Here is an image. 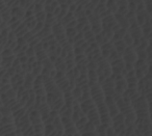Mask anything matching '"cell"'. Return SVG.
<instances>
[{
	"label": "cell",
	"instance_id": "5",
	"mask_svg": "<svg viewBox=\"0 0 152 136\" xmlns=\"http://www.w3.org/2000/svg\"><path fill=\"white\" fill-rule=\"evenodd\" d=\"M126 45L124 44V42H123L122 40L118 41V42H115L114 43V49L117 51V52L119 53V54L122 55V53L124 52V50L126 49Z\"/></svg>",
	"mask_w": 152,
	"mask_h": 136
},
{
	"label": "cell",
	"instance_id": "20",
	"mask_svg": "<svg viewBox=\"0 0 152 136\" xmlns=\"http://www.w3.org/2000/svg\"><path fill=\"white\" fill-rule=\"evenodd\" d=\"M0 33H1V29H0Z\"/></svg>",
	"mask_w": 152,
	"mask_h": 136
},
{
	"label": "cell",
	"instance_id": "14",
	"mask_svg": "<svg viewBox=\"0 0 152 136\" xmlns=\"http://www.w3.org/2000/svg\"><path fill=\"white\" fill-rule=\"evenodd\" d=\"M1 57L2 58H7V57H11V56H13L14 55V53H13V50H11V49H9V48H4L2 50V52H1Z\"/></svg>",
	"mask_w": 152,
	"mask_h": 136
},
{
	"label": "cell",
	"instance_id": "4",
	"mask_svg": "<svg viewBox=\"0 0 152 136\" xmlns=\"http://www.w3.org/2000/svg\"><path fill=\"white\" fill-rule=\"evenodd\" d=\"M96 109H97L99 115L108 114V106L104 102H101V103H99V104L96 105Z\"/></svg>",
	"mask_w": 152,
	"mask_h": 136
},
{
	"label": "cell",
	"instance_id": "3",
	"mask_svg": "<svg viewBox=\"0 0 152 136\" xmlns=\"http://www.w3.org/2000/svg\"><path fill=\"white\" fill-rule=\"evenodd\" d=\"M87 117H88V119H89V121L93 123L96 127L101 125V124H100V115L96 108L91 109V110L87 113Z\"/></svg>",
	"mask_w": 152,
	"mask_h": 136
},
{
	"label": "cell",
	"instance_id": "8",
	"mask_svg": "<svg viewBox=\"0 0 152 136\" xmlns=\"http://www.w3.org/2000/svg\"><path fill=\"white\" fill-rule=\"evenodd\" d=\"M71 95H72V97H73V99H75V100L78 101V100H80V98H81L83 90H81L80 87H77V86H75V87L71 90Z\"/></svg>",
	"mask_w": 152,
	"mask_h": 136
},
{
	"label": "cell",
	"instance_id": "7",
	"mask_svg": "<svg viewBox=\"0 0 152 136\" xmlns=\"http://www.w3.org/2000/svg\"><path fill=\"white\" fill-rule=\"evenodd\" d=\"M96 126L94 125L93 123H91V121H88L87 124H86L85 126H83V130H81L79 133L83 134V133H87V132H95L96 131Z\"/></svg>",
	"mask_w": 152,
	"mask_h": 136
},
{
	"label": "cell",
	"instance_id": "17",
	"mask_svg": "<svg viewBox=\"0 0 152 136\" xmlns=\"http://www.w3.org/2000/svg\"><path fill=\"white\" fill-rule=\"evenodd\" d=\"M79 119H80V114H79V112L73 111V113H72V115H71V121H72V123L75 124L76 121H78Z\"/></svg>",
	"mask_w": 152,
	"mask_h": 136
},
{
	"label": "cell",
	"instance_id": "12",
	"mask_svg": "<svg viewBox=\"0 0 152 136\" xmlns=\"http://www.w3.org/2000/svg\"><path fill=\"white\" fill-rule=\"evenodd\" d=\"M86 68L88 71H96L98 69V63L96 61H88Z\"/></svg>",
	"mask_w": 152,
	"mask_h": 136
},
{
	"label": "cell",
	"instance_id": "1",
	"mask_svg": "<svg viewBox=\"0 0 152 136\" xmlns=\"http://www.w3.org/2000/svg\"><path fill=\"white\" fill-rule=\"evenodd\" d=\"M122 59L125 61V63L133 65L137 59V53H135L134 49H133L132 47H126L124 52L122 53Z\"/></svg>",
	"mask_w": 152,
	"mask_h": 136
},
{
	"label": "cell",
	"instance_id": "13",
	"mask_svg": "<svg viewBox=\"0 0 152 136\" xmlns=\"http://www.w3.org/2000/svg\"><path fill=\"white\" fill-rule=\"evenodd\" d=\"M5 95H7V97L10 99V100H11V99H16L17 98V90H16L15 88L12 87L5 92Z\"/></svg>",
	"mask_w": 152,
	"mask_h": 136
},
{
	"label": "cell",
	"instance_id": "2",
	"mask_svg": "<svg viewBox=\"0 0 152 136\" xmlns=\"http://www.w3.org/2000/svg\"><path fill=\"white\" fill-rule=\"evenodd\" d=\"M128 33L133 38V40H140L143 38V32H142V27L139 26L137 23L130 24L128 28Z\"/></svg>",
	"mask_w": 152,
	"mask_h": 136
},
{
	"label": "cell",
	"instance_id": "9",
	"mask_svg": "<svg viewBox=\"0 0 152 136\" xmlns=\"http://www.w3.org/2000/svg\"><path fill=\"white\" fill-rule=\"evenodd\" d=\"M103 28H102L101 23L100 24H94V25H91V31L94 33V36H97V34L101 33Z\"/></svg>",
	"mask_w": 152,
	"mask_h": 136
},
{
	"label": "cell",
	"instance_id": "11",
	"mask_svg": "<svg viewBox=\"0 0 152 136\" xmlns=\"http://www.w3.org/2000/svg\"><path fill=\"white\" fill-rule=\"evenodd\" d=\"M0 113H1V115H2V116H10V115H13L12 110L7 106L0 107Z\"/></svg>",
	"mask_w": 152,
	"mask_h": 136
},
{
	"label": "cell",
	"instance_id": "6",
	"mask_svg": "<svg viewBox=\"0 0 152 136\" xmlns=\"http://www.w3.org/2000/svg\"><path fill=\"white\" fill-rule=\"evenodd\" d=\"M125 65H126V63H125V61L122 59V57L117 59V60L113 61V63H110V67L112 68H117V69H120V70H122V71H124Z\"/></svg>",
	"mask_w": 152,
	"mask_h": 136
},
{
	"label": "cell",
	"instance_id": "18",
	"mask_svg": "<svg viewBox=\"0 0 152 136\" xmlns=\"http://www.w3.org/2000/svg\"><path fill=\"white\" fill-rule=\"evenodd\" d=\"M81 136H98V135L95 131V132H87V133H83Z\"/></svg>",
	"mask_w": 152,
	"mask_h": 136
},
{
	"label": "cell",
	"instance_id": "10",
	"mask_svg": "<svg viewBox=\"0 0 152 136\" xmlns=\"http://www.w3.org/2000/svg\"><path fill=\"white\" fill-rule=\"evenodd\" d=\"M122 41L124 42V44L126 45L127 47H131L132 46V43H133V38L130 36V34L127 32L126 34H125L124 36H123V39H122Z\"/></svg>",
	"mask_w": 152,
	"mask_h": 136
},
{
	"label": "cell",
	"instance_id": "15",
	"mask_svg": "<svg viewBox=\"0 0 152 136\" xmlns=\"http://www.w3.org/2000/svg\"><path fill=\"white\" fill-rule=\"evenodd\" d=\"M54 131V127L52 125H45L44 127V135L49 136L52 132Z\"/></svg>",
	"mask_w": 152,
	"mask_h": 136
},
{
	"label": "cell",
	"instance_id": "19",
	"mask_svg": "<svg viewBox=\"0 0 152 136\" xmlns=\"http://www.w3.org/2000/svg\"><path fill=\"white\" fill-rule=\"evenodd\" d=\"M61 136H67V135H66V134H65V133H64V134H63V135H61Z\"/></svg>",
	"mask_w": 152,
	"mask_h": 136
},
{
	"label": "cell",
	"instance_id": "16",
	"mask_svg": "<svg viewBox=\"0 0 152 136\" xmlns=\"http://www.w3.org/2000/svg\"><path fill=\"white\" fill-rule=\"evenodd\" d=\"M25 56H27L28 58H29V57L36 56V51H34V49L32 48V47L28 46V48L26 49V51H25Z\"/></svg>",
	"mask_w": 152,
	"mask_h": 136
}]
</instances>
